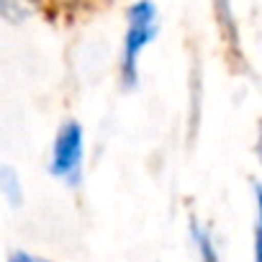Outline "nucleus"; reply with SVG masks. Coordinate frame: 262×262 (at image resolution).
I'll use <instances>...</instances> for the list:
<instances>
[{
  "instance_id": "7ed1b4c3",
  "label": "nucleus",
  "mask_w": 262,
  "mask_h": 262,
  "mask_svg": "<svg viewBox=\"0 0 262 262\" xmlns=\"http://www.w3.org/2000/svg\"><path fill=\"white\" fill-rule=\"evenodd\" d=\"M188 234H190V244L195 249L198 262H221L219 239H216V234H213V229L208 224H203L198 219H190Z\"/></svg>"
},
{
  "instance_id": "20e7f679",
  "label": "nucleus",
  "mask_w": 262,
  "mask_h": 262,
  "mask_svg": "<svg viewBox=\"0 0 262 262\" xmlns=\"http://www.w3.org/2000/svg\"><path fill=\"white\" fill-rule=\"evenodd\" d=\"M0 198L11 208H21L26 203V188H24L21 172L8 162L0 165Z\"/></svg>"
},
{
  "instance_id": "423d86ee",
  "label": "nucleus",
  "mask_w": 262,
  "mask_h": 262,
  "mask_svg": "<svg viewBox=\"0 0 262 262\" xmlns=\"http://www.w3.org/2000/svg\"><path fill=\"white\" fill-rule=\"evenodd\" d=\"M254 208H257V213H254V229H252V262H262L259 259L262 239H259V190H257V185H254Z\"/></svg>"
},
{
  "instance_id": "39448f33",
  "label": "nucleus",
  "mask_w": 262,
  "mask_h": 262,
  "mask_svg": "<svg viewBox=\"0 0 262 262\" xmlns=\"http://www.w3.org/2000/svg\"><path fill=\"white\" fill-rule=\"evenodd\" d=\"M29 16H31V6L26 3V0H0V18H3L6 24L18 26Z\"/></svg>"
},
{
  "instance_id": "f257e3e1",
  "label": "nucleus",
  "mask_w": 262,
  "mask_h": 262,
  "mask_svg": "<svg viewBox=\"0 0 262 262\" xmlns=\"http://www.w3.org/2000/svg\"><path fill=\"white\" fill-rule=\"evenodd\" d=\"M160 34V11L152 0H137L126 11V31L118 59V77L126 90L139 85V62Z\"/></svg>"
},
{
  "instance_id": "f03ea898",
  "label": "nucleus",
  "mask_w": 262,
  "mask_h": 262,
  "mask_svg": "<svg viewBox=\"0 0 262 262\" xmlns=\"http://www.w3.org/2000/svg\"><path fill=\"white\" fill-rule=\"evenodd\" d=\"M47 170L54 180L67 188H80L85 175V128L80 121L67 118L57 131L49 147Z\"/></svg>"
},
{
  "instance_id": "0eeeda50",
  "label": "nucleus",
  "mask_w": 262,
  "mask_h": 262,
  "mask_svg": "<svg viewBox=\"0 0 262 262\" xmlns=\"http://www.w3.org/2000/svg\"><path fill=\"white\" fill-rule=\"evenodd\" d=\"M8 262H52V259L44 257V254H34L29 249H16V252L8 254Z\"/></svg>"
}]
</instances>
